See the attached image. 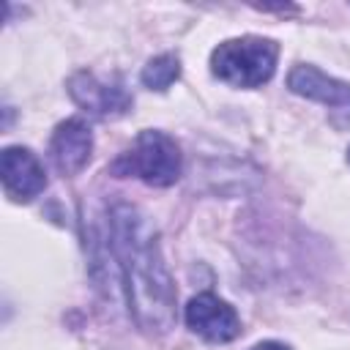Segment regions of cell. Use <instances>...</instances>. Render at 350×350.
Masks as SVG:
<instances>
[{
  "label": "cell",
  "instance_id": "1",
  "mask_svg": "<svg viewBox=\"0 0 350 350\" xmlns=\"http://www.w3.org/2000/svg\"><path fill=\"white\" fill-rule=\"evenodd\" d=\"M112 252L123 276L129 314L145 334H167L175 325V284L161 257L159 232L129 202L109 211Z\"/></svg>",
  "mask_w": 350,
  "mask_h": 350
},
{
  "label": "cell",
  "instance_id": "2",
  "mask_svg": "<svg viewBox=\"0 0 350 350\" xmlns=\"http://www.w3.org/2000/svg\"><path fill=\"white\" fill-rule=\"evenodd\" d=\"M279 44L262 36L227 38L211 52V71L232 88H260L276 71Z\"/></svg>",
  "mask_w": 350,
  "mask_h": 350
},
{
  "label": "cell",
  "instance_id": "3",
  "mask_svg": "<svg viewBox=\"0 0 350 350\" xmlns=\"http://www.w3.org/2000/svg\"><path fill=\"white\" fill-rule=\"evenodd\" d=\"M118 178H139L148 186H172L180 178V148L178 142L156 129L137 134L134 145L112 161Z\"/></svg>",
  "mask_w": 350,
  "mask_h": 350
},
{
  "label": "cell",
  "instance_id": "4",
  "mask_svg": "<svg viewBox=\"0 0 350 350\" xmlns=\"http://www.w3.org/2000/svg\"><path fill=\"white\" fill-rule=\"evenodd\" d=\"M287 88L304 98L320 101L331 109V123L336 129H350V85L339 82L309 63H298L287 74Z\"/></svg>",
  "mask_w": 350,
  "mask_h": 350
},
{
  "label": "cell",
  "instance_id": "5",
  "mask_svg": "<svg viewBox=\"0 0 350 350\" xmlns=\"http://www.w3.org/2000/svg\"><path fill=\"white\" fill-rule=\"evenodd\" d=\"M68 96L74 98V104L79 109H85L88 115L96 118H118L126 115L134 104V98L129 96L126 85L112 77V79H101L93 71H77L68 77Z\"/></svg>",
  "mask_w": 350,
  "mask_h": 350
},
{
  "label": "cell",
  "instance_id": "6",
  "mask_svg": "<svg viewBox=\"0 0 350 350\" xmlns=\"http://www.w3.org/2000/svg\"><path fill=\"white\" fill-rule=\"evenodd\" d=\"M186 325L205 342H232L241 334L238 312L213 293H200L186 304Z\"/></svg>",
  "mask_w": 350,
  "mask_h": 350
},
{
  "label": "cell",
  "instance_id": "7",
  "mask_svg": "<svg viewBox=\"0 0 350 350\" xmlns=\"http://www.w3.org/2000/svg\"><path fill=\"white\" fill-rule=\"evenodd\" d=\"M0 178L5 194L16 202H30L46 189V175L41 161L36 159L33 150L19 145H11L0 153Z\"/></svg>",
  "mask_w": 350,
  "mask_h": 350
},
{
  "label": "cell",
  "instance_id": "8",
  "mask_svg": "<svg viewBox=\"0 0 350 350\" xmlns=\"http://www.w3.org/2000/svg\"><path fill=\"white\" fill-rule=\"evenodd\" d=\"M93 153V131L82 118H68L55 126L49 139V159L55 170L66 178L85 170Z\"/></svg>",
  "mask_w": 350,
  "mask_h": 350
},
{
  "label": "cell",
  "instance_id": "9",
  "mask_svg": "<svg viewBox=\"0 0 350 350\" xmlns=\"http://www.w3.org/2000/svg\"><path fill=\"white\" fill-rule=\"evenodd\" d=\"M180 77V57L175 52H164V55H156L145 63L139 79L148 90H167L175 79Z\"/></svg>",
  "mask_w": 350,
  "mask_h": 350
},
{
  "label": "cell",
  "instance_id": "10",
  "mask_svg": "<svg viewBox=\"0 0 350 350\" xmlns=\"http://www.w3.org/2000/svg\"><path fill=\"white\" fill-rule=\"evenodd\" d=\"M252 350H290V347L282 345V342H260V345H254Z\"/></svg>",
  "mask_w": 350,
  "mask_h": 350
},
{
  "label": "cell",
  "instance_id": "11",
  "mask_svg": "<svg viewBox=\"0 0 350 350\" xmlns=\"http://www.w3.org/2000/svg\"><path fill=\"white\" fill-rule=\"evenodd\" d=\"M347 161H350V150H347Z\"/></svg>",
  "mask_w": 350,
  "mask_h": 350
}]
</instances>
